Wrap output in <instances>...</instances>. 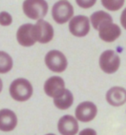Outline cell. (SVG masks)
Returning <instances> with one entry per match:
<instances>
[{"label": "cell", "mask_w": 126, "mask_h": 135, "mask_svg": "<svg viewBox=\"0 0 126 135\" xmlns=\"http://www.w3.org/2000/svg\"><path fill=\"white\" fill-rule=\"evenodd\" d=\"M73 16V7L69 2L61 0L56 2L52 7V17L55 23L64 24Z\"/></svg>", "instance_id": "cell-5"}, {"label": "cell", "mask_w": 126, "mask_h": 135, "mask_svg": "<svg viewBox=\"0 0 126 135\" xmlns=\"http://www.w3.org/2000/svg\"><path fill=\"white\" fill-rule=\"evenodd\" d=\"M45 135H55L54 133H48V134H45Z\"/></svg>", "instance_id": "cell-24"}, {"label": "cell", "mask_w": 126, "mask_h": 135, "mask_svg": "<svg viewBox=\"0 0 126 135\" xmlns=\"http://www.w3.org/2000/svg\"><path fill=\"white\" fill-rule=\"evenodd\" d=\"M73 103V95L72 92L66 89L61 93L59 96L54 99V106L60 110H67L72 107Z\"/></svg>", "instance_id": "cell-15"}, {"label": "cell", "mask_w": 126, "mask_h": 135, "mask_svg": "<svg viewBox=\"0 0 126 135\" xmlns=\"http://www.w3.org/2000/svg\"><path fill=\"white\" fill-rule=\"evenodd\" d=\"M76 4L82 9H89L92 8L96 4L97 0H75Z\"/></svg>", "instance_id": "cell-20"}, {"label": "cell", "mask_w": 126, "mask_h": 135, "mask_svg": "<svg viewBox=\"0 0 126 135\" xmlns=\"http://www.w3.org/2000/svg\"><path fill=\"white\" fill-rule=\"evenodd\" d=\"M105 100L112 107H121L126 103V89L120 86H114L106 92Z\"/></svg>", "instance_id": "cell-11"}, {"label": "cell", "mask_w": 126, "mask_h": 135, "mask_svg": "<svg viewBox=\"0 0 126 135\" xmlns=\"http://www.w3.org/2000/svg\"><path fill=\"white\" fill-rule=\"evenodd\" d=\"M125 0H101V4L110 11H118L124 6Z\"/></svg>", "instance_id": "cell-18"}, {"label": "cell", "mask_w": 126, "mask_h": 135, "mask_svg": "<svg viewBox=\"0 0 126 135\" xmlns=\"http://www.w3.org/2000/svg\"><path fill=\"white\" fill-rule=\"evenodd\" d=\"M23 11L32 20H41L48 13V4L46 0H24Z\"/></svg>", "instance_id": "cell-2"}, {"label": "cell", "mask_w": 126, "mask_h": 135, "mask_svg": "<svg viewBox=\"0 0 126 135\" xmlns=\"http://www.w3.org/2000/svg\"><path fill=\"white\" fill-rule=\"evenodd\" d=\"M64 1H66V0H64Z\"/></svg>", "instance_id": "cell-25"}, {"label": "cell", "mask_w": 126, "mask_h": 135, "mask_svg": "<svg viewBox=\"0 0 126 135\" xmlns=\"http://www.w3.org/2000/svg\"><path fill=\"white\" fill-rule=\"evenodd\" d=\"M79 135H97V132L93 128H85L79 132Z\"/></svg>", "instance_id": "cell-21"}, {"label": "cell", "mask_w": 126, "mask_h": 135, "mask_svg": "<svg viewBox=\"0 0 126 135\" xmlns=\"http://www.w3.org/2000/svg\"><path fill=\"white\" fill-rule=\"evenodd\" d=\"M99 64L104 73L112 75L119 69L121 65V59L114 50H107L100 55Z\"/></svg>", "instance_id": "cell-3"}, {"label": "cell", "mask_w": 126, "mask_h": 135, "mask_svg": "<svg viewBox=\"0 0 126 135\" xmlns=\"http://www.w3.org/2000/svg\"><path fill=\"white\" fill-rule=\"evenodd\" d=\"M98 113V107L92 101H83L75 109V118L81 122H90L93 120Z\"/></svg>", "instance_id": "cell-8"}, {"label": "cell", "mask_w": 126, "mask_h": 135, "mask_svg": "<svg viewBox=\"0 0 126 135\" xmlns=\"http://www.w3.org/2000/svg\"><path fill=\"white\" fill-rule=\"evenodd\" d=\"M2 89H3V81H2L1 78H0V93H1Z\"/></svg>", "instance_id": "cell-23"}, {"label": "cell", "mask_w": 126, "mask_h": 135, "mask_svg": "<svg viewBox=\"0 0 126 135\" xmlns=\"http://www.w3.org/2000/svg\"><path fill=\"white\" fill-rule=\"evenodd\" d=\"M33 26L32 23H25L18 28L17 31V40L21 46L31 47L36 42L33 34Z\"/></svg>", "instance_id": "cell-13"}, {"label": "cell", "mask_w": 126, "mask_h": 135, "mask_svg": "<svg viewBox=\"0 0 126 135\" xmlns=\"http://www.w3.org/2000/svg\"><path fill=\"white\" fill-rule=\"evenodd\" d=\"M68 28L73 36L77 37H83L90 32V20L87 16L78 15L70 20Z\"/></svg>", "instance_id": "cell-7"}, {"label": "cell", "mask_w": 126, "mask_h": 135, "mask_svg": "<svg viewBox=\"0 0 126 135\" xmlns=\"http://www.w3.org/2000/svg\"><path fill=\"white\" fill-rule=\"evenodd\" d=\"M12 23V17L7 11L0 12V25L9 26Z\"/></svg>", "instance_id": "cell-19"}, {"label": "cell", "mask_w": 126, "mask_h": 135, "mask_svg": "<svg viewBox=\"0 0 126 135\" xmlns=\"http://www.w3.org/2000/svg\"><path fill=\"white\" fill-rule=\"evenodd\" d=\"M90 22L93 29L99 30V27L107 22H113V18L109 13L104 11H98L93 12L90 17Z\"/></svg>", "instance_id": "cell-16"}, {"label": "cell", "mask_w": 126, "mask_h": 135, "mask_svg": "<svg viewBox=\"0 0 126 135\" xmlns=\"http://www.w3.org/2000/svg\"><path fill=\"white\" fill-rule=\"evenodd\" d=\"M121 28L113 22H107L102 24L99 29V36L105 42H113L121 36Z\"/></svg>", "instance_id": "cell-9"}, {"label": "cell", "mask_w": 126, "mask_h": 135, "mask_svg": "<svg viewBox=\"0 0 126 135\" xmlns=\"http://www.w3.org/2000/svg\"><path fill=\"white\" fill-rule=\"evenodd\" d=\"M13 67V60L8 53L0 51V74L10 72Z\"/></svg>", "instance_id": "cell-17"}, {"label": "cell", "mask_w": 126, "mask_h": 135, "mask_svg": "<svg viewBox=\"0 0 126 135\" xmlns=\"http://www.w3.org/2000/svg\"><path fill=\"white\" fill-rule=\"evenodd\" d=\"M65 90V81L60 76L54 75L48 78L44 83V92L48 96L56 98Z\"/></svg>", "instance_id": "cell-10"}, {"label": "cell", "mask_w": 126, "mask_h": 135, "mask_svg": "<svg viewBox=\"0 0 126 135\" xmlns=\"http://www.w3.org/2000/svg\"><path fill=\"white\" fill-rule=\"evenodd\" d=\"M10 94L13 100L23 102L31 98L33 87L27 79L17 78L10 85Z\"/></svg>", "instance_id": "cell-1"}, {"label": "cell", "mask_w": 126, "mask_h": 135, "mask_svg": "<svg viewBox=\"0 0 126 135\" xmlns=\"http://www.w3.org/2000/svg\"><path fill=\"white\" fill-rule=\"evenodd\" d=\"M17 125V117L12 110L4 108L0 110V131L11 132Z\"/></svg>", "instance_id": "cell-14"}, {"label": "cell", "mask_w": 126, "mask_h": 135, "mask_svg": "<svg viewBox=\"0 0 126 135\" xmlns=\"http://www.w3.org/2000/svg\"><path fill=\"white\" fill-rule=\"evenodd\" d=\"M33 34L36 42L44 44L52 41L54 31L53 26L49 23L41 19L33 26Z\"/></svg>", "instance_id": "cell-6"}, {"label": "cell", "mask_w": 126, "mask_h": 135, "mask_svg": "<svg viewBox=\"0 0 126 135\" xmlns=\"http://www.w3.org/2000/svg\"><path fill=\"white\" fill-rule=\"evenodd\" d=\"M45 64L52 72L62 73L67 68V60L62 52L53 50L46 54Z\"/></svg>", "instance_id": "cell-4"}, {"label": "cell", "mask_w": 126, "mask_h": 135, "mask_svg": "<svg viewBox=\"0 0 126 135\" xmlns=\"http://www.w3.org/2000/svg\"><path fill=\"white\" fill-rule=\"evenodd\" d=\"M120 23L122 27L124 30H126V8L124 9V11H122L121 16H120Z\"/></svg>", "instance_id": "cell-22"}, {"label": "cell", "mask_w": 126, "mask_h": 135, "mask_svg": "<svg viewBox=\"0 0 126 135\" xmlns=\"http://www.w3.org/2000/svg\"><path fill=\"white\" fill-rule=\"evenodd\" d=\"M58 131L61 135H75L79 132L77 119L72 115H64L58 121Z\"/></svg>", "instance_id": "cell-12"}]
</instances>
